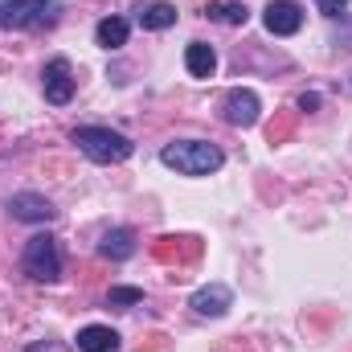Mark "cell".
<instances>
[{
    "label": "cell",
    "mask_w": 352,
    "mask_h": 352,
    "mask_svg": "<svg viewBox=\"0 0 352 352\" xmlns=\"http://www.w3.org/2000/svg\"><path fill=\"white\" fill-rule=\"evenodd\" d=\"M107 303L111 307H135V303H144V291L140 287H111Z\"/></svg>",
    "instance_id": "e0dca14e"
},
{
    "label": "cell",
    "mask_w": 352,
    "mask_h": 352,
    "mask_svg": "<svg viewBox=\"0 0 352 352\" xmlns=\"http://www.w3.org/2000/svg\"><path fill=\"white\" fill-rule=\"evenodd\" d=\"M8 213H12V221H29V226H45V221L58 217V209L41 192H16V197H8Z\"/></svg>",
    "instance_id": "ba28073f"
},
{
    "label": "cell",
    "mask_w": 352,
    "mask_h": 352,
    "mask_svg": "<svg viewBox=\"0 0 352 352\" xmlns=\"http://www.w3.org/2000/svg\"><path fill=\"white\" fill-rule=\"evenodd\" d=\"M201 254V238H156V246H152V258H160V263H192Z\"/></svg>",
    "instance_id": "30bf717a"
},
{
    "label": "cell",
    "mask_w": 352,
    "mask_h": 352,
    "mask_svg": "<svg viewBox=\"0 0 352 352\" xmlns=\"http://www.w3.org/2000/svg\"><path fill=\"white\" fill-rule=\"evenodd\" d=\"M74 70H70V62L66 58H54V62H45V70H41V90H45V102H54V107H66L70 98H74Z\"/></svg>",
    "instance_id": "5b68a950"
},
{
    "label": "cell",
    "mask_w": 352,
    "mask_h": 352,
    "mask_svg": "<svg viewBox=\"0 0 352 352\" xmlns=\"http://www.w3.org/2000/svg\"><path fill=\"white\" fill-rule=\"evenodd\" d=\"M263 25L270 37H291L303 29V8L295 0H270L263 8Z\"/></svg>",
    "instance_id": "8992f818"
},
{
    "label": "cell",
    "mask_w": 352,
    "mask_h": 352,
    "mask_svg": "<svg viewBox=\"0 0 352 352\" xmlns=\"http://www.w3.org/2000/svg\"><path fill=\"white\" fill-rule=\"evenodd\" d=\"M316 4H320V12H324V16H332V21H336V16H344V8H349V0H316Z\"/></svg>",
    "instance_id": "d6986e66"
},
{
    "label": "cell",
    "mask_w": 352,
    "mask_h": 352,
    "mask_svg": "<svg viewBox=\"0 0 352 352\" xmlns=\"http://www.w3.org/2000/svg\"><path fill=\"white\" fill-rule=\"evenodd\" d=\"M74 144H78V152L87 160H94V164H123L135 152V144L123 131H111V127H78L74 131Z\"/></svg>",
    "instance_id": "3957f363"
},
{
    "label": "cell",
    "mask_w": 352,
    "mask_h": 352,
    "mask_svg": "<svg viewBox=\"0 0 352 352\" xmlns=\"http://www.w3.org/2000/svg\"><path fill=\"white\" fill-rule=\"evenodd\" d=\"M205 16L217 21V25H246V21H250V8H246L242 0H217V4L205 8Z\"/></svg>",
    "instance_id": "2e32d148"
},
{
    "label": "cell",
    "mask_w": 352,
    "mask_h": 352,
    "mask_svg": "<svg viewBox=\"0 0 352 352\" xmlns=\"http://www.w3.org/2000/svg\"><path fill=\"white\" fill-rule=\"evenodd\" d=\"M221 115H226V123L230 127H254L258 123V115H263V102H258V94L254 90H230L226 94V102H221Z\"/></svg>",
    "instance_id": "52a82bcc"
},
{
    "label": "cell",
    "mask_w": 352,
    "mask_h": 352,
    "mask_svg": "<svg viewBox=\"0 0 352 352\" xmlns=\"http://www.w3.org/2000/svg\"><path fill=\"white\" fill-rule=\"evenodd\" d=\"M184 66H188L192 78H213V70H217V54H213V45H205V41H188V50H184Z\"/></svg>",
    "instance_id": "4fadbf2b"
},
{
    "label": "cell",
    "mask_w": 352,
    "mask_h": 352,
    "mask_svg": "<svg viewBox=\"0 0 352 352\" xmlns=\"http://www.w3.org/2000/svg\"><path fill=\"white\" fill-rule=\"evenodd\" d=\"M160 160L168 168H176L180 176H209L226 164L221 148L209 144V140H176V144H164L160 148Z\"/></svg>",
    "instance_id": "6da1fadb"
},
{
    "label": "cell",
    "mask_w": 352,
    "mask_h": 352,
    "mask_svg": "<svg viewBox=\"0 0 352 352\" xmlns=\"http://www.w3.org/2000/svg\"><path fill=\"white\" fill-rule=\"evenodd\" d=\"M25 352H54L50 344H33V349H25Z\"/></svg>",
    "instance_id": "44dd1931"
},
{
    "label": "cell",
    "mask_w": 352,
    "mask_h": 352,
    "mask_svg": "<svg viewBox=\"0 0 352 352\" xmlns=\"http://www.w3.org/2000/svg\"><path fill=\"white\" fill-rule=\"evenodd\" d=\"M230 303H234V295H230V287L226 283H209V287H201L197 295H192V311L201 316V320H217V316H226L230 311Z\"/></svg>",
    "instance_id": "9c48e42d"
},
{
    "label": "cell",
    "mask_w": 352,
    "mask_h": 352,
    "mask_svg": "<svg viewBox=\"0 0 352 352\" xmlns=\"http://www.w3.org/2000/svg\"><path fill=\"white\" fill-rule=\"evenodd\" d=\"M78 352H115L119 349V332L115 328H107V324H90L78 332Z\"/></svg>",
    "instance_id": "7c38bea8"
},
{
    "label": "cell",
    "mask_w": 352,
    "mask_h": 352,
    "mask_svg": "<svg viewBox=\"0 0 352 352\" xmlns=\"http://www.w3.org/2000/svg\"><path fill=\"white\" fill-rule=\"evenodd\" d=\"M140 29H152V33H160V29H173L176 25V8L168 0H156V4H148V8H140Z\"/></svg>",
    "instance_id": "9a60e30c"
},
{
    "label": "cell",
    "mask_w": 352,
    "mask_h": 352,
    "mask_svg": "<svg viewBox=\"0 0 352 352\" xmlns=\"http://www.w3.org/2000/svg\"><path fill=\"white\" fill-rule=\"evenodd\" d=\"M291 131H295V119H291V115H278V119L266 127V140H270V144H283V140H291Z\"/></svg>",
    "instance_id": "ac0fdd59"
},
{
    "label": "cell",
    "mask_w": 352,
    "mask_h": 352,
    "mask_svg": "<svg viewBox=\"0 0 352 352\" xmlns=\"http://www.w3.org/2000/svg\"><path fill=\"white\" fill-rule=\"evenodd\" d=\"M62 21L58 0H0V29H33L45 33Z\"/></svg>",
    "instance_id": "7a4b0ae2"
},
{
    "label": "cell",
    "mask_w": 352,
    "mask_h": 352,
    "mask_svg": "<svg viewBox=\"0 0 352 352\" xmlns=\"http://www.w3.org/2000/svg\"><path fill=\"white\" fill-rule=\"evenodd\" d=\"M127 33H131V25H127L123 16H102V21L94 25V41H98L102 50H123V45H127Z\"/></svg>",
    "instance_id": "5bb4252c"
},
{
    "label": "cell",
    "mask_w": 352,
    "mask_h": 352,
    "mask_svg": "<svg viewBox=\"0 0 352 352\" xmlns=\"http://www.w3.org/2000/svg\"><path fill=\"white\" fill-rule=\"evenodd\" d=\"M21 270L33 278V283H58L62 278V246L54 234H33L25 242V254H21Z\"/></svg>",
    "instance_id": "277c9868"
},
{
    "label": "cell",
    "mask_w": 352,
    "mask_h": 352,
    "mask_svg": "<svg viewBox=\"0 0 352 352\" xmlns=\"http://www.w3.org/2000/svg\"><path fill=\"white\" fill-rule=\"evenodd\" d=\"M320 107V94L311 90V94H299V111H316Z\"/></svg>",
    "instance_id": "ffe728a7"
},
{
    "label": "cell",
    "mask_w": 352,
    "mask_h": 352,
    "mask_svg": "<svg viewBox=\"0 0 352 352\" xmlns=\"http://www.w3.org/2000/svg\"><path fill=\"white\" fill-rule=\"evenodd\" d=\"M98 254L111 258V263H127L135 254V234L131 230H107L102 242H98Z\"/></svg>",
    "instance_id": "8fae6325"
}]
</instances>
